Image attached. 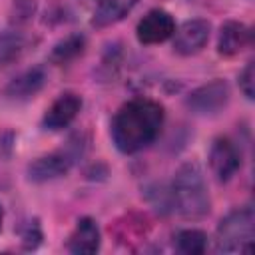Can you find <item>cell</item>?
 Wrapping results in <instances>:
<instances>
[{"instance_id": "obj_6", "label": "cell", "mask_w": 255, "mask_h": 255, "mask_svg": "<svg viewBox=\"0 0 255 255\" xmlns=\"http://www.w3.org/2000/svg\"><path fill=\"white\" fill-rule=\"evenodd\" d=\"M175 32V22L173 18L165 12V10H151L147 12L137 28H135V34H137V40L141 44H159V42H165L167 38H171Z\"/></svg>"}, {"instance_id": "obj_9", "label": "cell", "mask_w": 255, "mask_h": 255, "mask_svg": "<svg viewBox=\"0 0 255 255\" xmlns=\"http://www.w3.org/2000/svg\"><path fill=\"white\" fill-rule=\"evenodd\" d=\"M80 108H82L80 96H76L72 92H66L58 100H54V104L46 110V114H44V126L48 129H52V131L62 129V128H66L78 116Z\"/></svg>"}, {"instance_id": "obj_17", "label": "cell", "mask_w": 255, "mask_h": 255, "mask_svg": "<svg viewBox=\"0 0 255 255\" xmlns=\"http://www.w3.org/2000/svg\"><path fill=\"white\" fill-rule=\"evenodd\" d=\"M239 88H241V92L249 100L253 98V62H249L245 66V70L241 72V76H239Z\"/></svg>"}, {"instance_id": "obj_10", "label": "cell", "mask_w": 255, "mask_h": 255, "mask_svg": "<svg viewBox=\"0 0 255 255\" xmlns=\"http://www.w3.org/2000/svg\"><path fill=\"white\" fill-rule=\"evenodd\" d=\"M100 247V229L92 217H82L68 239V249L76 255L96 253Z\"/></svg>"}, {"instance_id": "obj_8", "label": "cell", "mask_w": 255, "mask_h": 255, "mask_svg": "<svg viewBox=\"0 0 255 255\" xmlns=\"http://www.w3.org/2000/svg\"><path fill=\"white\" fill-rule=\"evenodd\" d=\"M72 161H74L72 155L66 153V151H56V153H50V155H42V157L34 159L28 165V177L32 181H38V183L56 179V177L68 173Z\"/></svg>"}, {"instance_id": "obj_5", "label": "cell", "mask_w": 255, "mask_h": 255, "mask_svg": "<svg viewBox=\"0 0 255 255\" xmlns=\"http://www.w3.org/2000/svg\"><path fill=\"white\" fill-rule=\"evenodd\" d=\"M209 165H211V171L215 173V177L219 181H227L235 175V171L241 165V155H239V151H237V147L233 145L231 139L217 137L211 143Z\"/></svg>"}, {"instance_id": "obj_4", "label": "cell", "mask_w": 255, "mask_h": 255, "mask_svg": "<svg viewBox=\"0 0 255 255\" xmlns=\"http://www.w3.org/2000/svg\"><path fill=\"white\" fill-rule=\"evenodd\" d=\"M229 100V88L223 80H213L199 86L187 98V108L195 114H215L225 108Z\"/></svg>"}, {"instance_id": "obj_19", "label": "cell", "mask_w": 255, "mask_h": 255, "mask_svg": "<svg viewBox=\"0 0 255 255\" xmlns=\"http://www.w3.org/2000/svg\"><path fill=\"white\" fill-rule=\"evenodd\" d=\"M2 221H4V211H2V205H0V229H2Z\"/></svg>"}, {"instance_id": "obj_7", "label": "cell", "mask_w": 255, "mask_h": 255, "mask_svg": "<svg viewBox=\"0 0 255 255\" xmlns=\"http://www.w3.org/2000/svg\"><path fill=\"white\" fill-rule=\"evenodd\" d=\"M209 30H211V26H209L207 20H199L197 18V20L183 22L173 32V36H175V40H173L175 52L181 54V56H191V54L199 52L205 46L207 38H209Z\"/></svg>"}, {"instance_id": "obj_12", "label": "cell", "mask_w": 255, "mask_h": 255, "mask_svg": "<svg viewBox=\"0 0 255 255\" xmlns=\"http://www.w3.org/2000/svg\"><path fill=\"white\" fill-rule=\"evenodd\" d=\"M46 84V70L42 66L30 68L26 72H22L20 76H16L8 86H6V94L10 98L22 100V98H30L34 94H38Z\"/></svg>"}, {"instance_id": "obj_3", "label": "cell", "mask_w": 255, "mask_h": 255, "mask_svg": "<svg viewBox=\"0 0 255 255\" xmlns=\"http://www.w3.org/2000/svg\"><path fill=\"white\" fill-rule=\"evenodd\" d=\"M253 239L255 213L249 205L227 213L215 229V249L219 253H249Z\"/></svg>"}, {"instance_id": "obj_18", "label": "cell", "mask_w": 255, "mask_h": 255, "mask_svg": "<svg viewBox=\"0 0 255 255\" xmlns=\"http://www.w3.org/2000/svg\"><path fill=\"white\" fill-rule=\"evenodd\" d=\"M22 239H24L26 247H36V245H38V241L42 239V233H40V227H38L36 221H30V223L26 225V229H24V233H22Z\"/></svg>"}, {"instance_id": "obj_11", "label": "cell", "mask_w": 255, "mask_h": 255, "mask_svg": "<svg viewBox=\"0 0 255 255\" xmlns=\"http://www.w3.org/2000/svg\"><path fill=\"white\" fill-rule=\"evenodd\" d=\"M251 42V32L241 22H225L219 32L217 52L221 56H235Z\"/></svg>"}, {"instance_id": "obj_13", "label": "cell", "mask_w": 255, "mask_h": 255, "mask_svg": "<svg viewBox=\"0 0 255 255\" xmlns=\"http://www.w3.org/2000/svg\"><path fill=\"white\" fill-rule=\"evenodd\" d=\"M137 0H100L96 10H94V18L92 24L96 28H104L110 24H116L118 20H122L133 6Z\"/></svg>"}, {"instance_id": "obj_16", "label": "cell", "mask_w": 255, "mask_h": 255, "mask_svg": "<svg viewBox=\"0 0 255 255\" xmlns=\"http://www.w3.org/2000/svg\"><path fill=\"white\" fill-rule=\"evenodd\" d=\"M84 50V36H68L66 40L58 42L50 54V60L56 62V64H66L70 60H74L76 56H80Z\"/></svg>"}, {"instance_id": "obj_2", "label": "cell", "mask_w": 255, "mask_h": 255, "mask_svg": "<svg viewBox=\"0 0 255 255\" xmlns=\"http://www.w3.org/2000/svg\"><path fill=\"white\" fill-rule=\"evenodd\" d=\"M171 203L185 219H201L209 213V195L197 163H183L171 183Z\"/></svg>"}, {"instance_id": "obj_14", "label": "cell", "mask_w": 255, "mask_h": 255, "mask_svg": "<svg viewBox=\"0 0 255 255\" xmlns=\"http://www.w3.org/2000/svg\"><path fill=\"white\" fill-rule=\"evenodd\" d=\"M24 48H26V40L20 32H14V30L0 32V66H6L18 60Z\"/></svg>"}, {"instance_id": "obj_1", "label": "cell", "mask_w": 255, "mask_h": 255, "mask_svg": "<svg viewBox=\"0 0 255 255\" xmlns=\"http://www.w3.org/2000/svg\"><path fill=\"white\" fill-rule=\"evenodd\" d=\"M163 108L147 98L124 104L112 120V139L122 153H135L147 147L161 131Z\"/></svg>"}, {"instance_id": "obj_15", "label": "cell", "mask_w": 255, "mask_h": 255, "mask_svg": "<svg viewBox=\"0 0 255 255\" xmlns=\"http://www.w3.org/2000/svg\"><path fill=\"white\" fill-rule=\"evenodd\" d=\"M175 245L185 255H199L207 247V235L199 229H183L175 235Z\"/></svg>"}]
</instances>
